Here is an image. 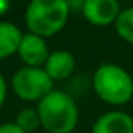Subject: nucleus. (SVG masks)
<instances>
[{"mask_svg": "<svg viewBox=\"0 0 133 133\" xmlns=\"http://www.w3.org/2000/svg\"><path fill=\"white\" fill-rule=\"evenodd\" d=\"M121 11L119 0H86L82 14L91 25L108 27L114 25Z\"/></svg>", "mask_w": 133, "mask_h": 133, "instance_id": "5", "label": "nucleus"}, {"mask_svg": "<svg viewBox=\"0 0 133 133\" xmlns=\"http://www.w3.org/2000/svg\"><path fill=\"white\" fill-rule=\"evenodd\" d=\"M91 133H133V117L122 110L105 111L94 121Z\"/></svg>", "mask_w": 133, "mask_h": 133, "instance_id": "7", "label": "nucleus"}, {"mask_svg": "<svg viewBox=\"0 0 133 133\" xmlns=\"http://www.w3.org/2000/svg\"><path fill=\"white\" fill-rule=\"evenodd\" d=\"M10 3H11V0H0V16H3L8 11Z\"/></svg>", "mask_w": 133, "mask_h": 133, "instance_id": "15", "label": "nucleus"}, {"mask_svg": "<svg viewBox=\"0 0 133 133\" xmlns=\"http://www.w3.org/2000/svg\"><path fill=\"white\" fill-rule=\"evenodd\" d=\"M6 96H8V85H6L5 77L0 74V108L6 102Z\"/></svg>", "mask_w": 133, "mask_h": 133, "instance_id": "13", "label": "nucleus"}, {"mask_svg": "<svg viewBox=\"0 0 133 133\" xmlns=\"http://www.w3.org/2000/svg\"><path fill=\"white\" fill-rule=\"evenodd\" d=\"M44 71L53 82L66 80L75 71V56L68 50H55L49 55Z\"/></svg>", "mask_w": 133, "mask_h": 133, "instance_id": "8", "label": "nucleus"}, {"mask_svg": "<svg viewBox=\"0 0 133 133\" xmlns=\"http://www.w3.org/2000/svg\"><path fill=\"white\" fill-rule=\"evenodd\" d=\"M0 133H25V131L14 122H3L0 124Z\"/></svg>", "mask_w": 133, "mask_h": 133, "instance_id": "12", "label": "nucleus"}, {"mask_svg": "<svg viewBox=\"0 0 133 133\" xmlns=\"http://www.w3.org/2000/svg\"><path fill=\"white\" fill-rule=\"evenodd\" d=\"M41 125L49 133H72L80 121V111L74 97L64 91L53 89L36 107Z\"/></svg>", "mask_w": 133, "mask_h": 133, "instance_id": "1", "label": "nucleus"}, {"mask_svg": "<svg viewBox=\"0 0 133 133\" xmlns=\"http://www.w3.org/2000/svg\"><path fill=\"white\" fill-rule=\"evenodd\" d=\"M92 89L107 105L122 107L133 99V77L114 63H103L92 75Z\"/></svg>", "mask_w": 133, "mask_h": 133, "instance_id": "2", "label": "nucleus"}, {"mask_svg": "<svg viewBox=\"0 0 133 133\" xmlns=\"http://www.w3.org/2000/svg\"><path fill=\"white\" fill-rule=\"evenodd\" d=\"M22 38V31L14 24L0 22V59L17 53Z\"/></svg>", "mask_w": 133, "mask_h": 133, "instance_id": "9", "label": "nucleus"}, {"mask_svg": "<svg viewBox=\"0 0 133 133\" xmlns=\"http://www.w3.org/2000/svg\"><path fill=\"white\" fill-rule=\"evenodd\" d=\"M66 2H68L71 11H82L86 0H66Z\"/></svg>", "mask_w": 133, "mask_h": 133, "instance_id": "14", "label": "nucleus"}, {"mask_svg": "<svg viewBox=\"0 0 133 133\" xmlns=\"http://www.w3.org/2000/svg\"><path fill=\"white\" fill-rule=\"evenodd\" d=\"M19 58L24 61L25 66L30 68H42L49 58V47L45 42V38H41L33 33L24 35L19 50H17Z\"/></svg>", "mask_w": 133, "mask_h": 133, "instance_id": "6", "label": "nucleus"}, {"mask_svg": "<svg viewBox=\"0 0 133 133\" xmlns=\"http://www.w3.org/2000/svg\"><path fill=\"white\" fill-rule=\"evenodd\" d=\"M69 14L66 0H31L25 11V22L30 33L50 38L64 28Z\"/></svg>", "mask_w": 133, "mask_h": 133, "instance_id": "3", "label": "nucleus"}, {"mask_svg": "<svg viewBox=\"0 0 133 133\" xmlns=\"http://www.w3.org/2000/svg\"><path fill=\"white\" fill-rule=\"evenodd\" d=\"M11 89L21 100L41 102L53 91V80L49 77L44 68L24 66L13 75Z\"/></svg>", "mask_w": 133, "mask_h": 133, "instance_id": "4", "label": "nucleus"}, {"mask_svg": "<svg viewBox=\"0 0 133 133\" xmlns=\"http://www.w3.org/2000/svg\"><path fill=\"white\" fill-rule=\"evenodd\" d=\"M17 127H21L25 133H33L36 131L41 125V117L36 108H22L17 111L14 121H13Z\"/></svg>", "mask_w": 133, "mask_h": 133, "instance_id": "11", "label": "nucleus"}, {"mask_svg": "<svg viewBox=\"0 0 133 133\" xmlns=\"http://www.w3.org/2000/svg\"><path fill=\"white\" fill-rule=\"evenodd\" d=\"M114 30L124 42L133 45V6L124 8L121 11L114 22Z\"/></svg>", "mask_w": 133, "mask_h": 133, "instance_id": "10", "label": "nucleus"}]
</instances>
